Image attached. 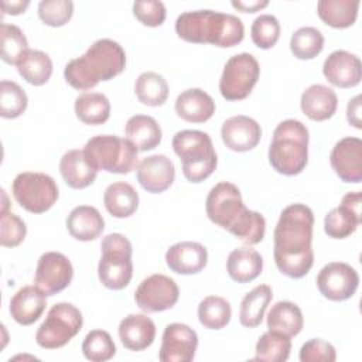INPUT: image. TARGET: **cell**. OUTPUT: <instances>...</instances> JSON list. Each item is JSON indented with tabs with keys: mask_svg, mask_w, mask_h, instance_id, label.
<instances>
[{
	"mask_svg": "<svg viewBox=\"0 0 362 362\" xmlns=\"http://www.w3.org/2000/svg\"><path fill=\"white\" fill-rule=\"evenodd\" d=\"M314 214L305 204L286 206L274 228V263L280 273L291 279L304 277L314 264Z\"/></svg>",
	"mask_w": 362,
	"mask_h": 362,
	"instance_id": "obj_1",
	"label": "cell"
},
{
	"mask_svg": "<svg viewBox=\"0 0 362 362\" xmlns=\"http://www.w3.org/2000/svg\"><path fill=\"white\" fill-rule=\"evenodd\" d=\"M126 68L123 47L110 40H96L83 55L71 59L64 68L66 83L78 90L95 88L100 81H110Z\"/></svg>",
	"mask_w": 362,
	"mask_h": 362,
	"instance_id": "obj_2",
	"label": "cell"
},
{
	"mask_svg": "<svg viewBox=\"0 0 362 362\" xmlns=\"http://www.w3.org/2000/svg\"><path fill=\"white\" fill-rule=\"evenodd\" d=\"M177 35L192 44H211L230 48L242 42L245 25L233 14L214 10H195L181 13L175 20Z\"/></svg>",
	"mask_w": 362,
	"mask_h": 362,
	"instance_id": "obj_3",
	"label": "cell"
},
{
	"mask_svg": "<svg viewBox=\"0 0 362 362\" xmlns=\"http://www.w3.org/2000/svg\"><path fill=\"white\" fill-rule=\"evenodd\" d=\"M308 129L300 120L280 122L269 146V163L283 175L300 174L308 161Z\"/></svg>",
	"mask_w": 362,
	"mask_h": 362,
	"instance_id": "obj_4",
	"label": "cell"
},
{
	"mask_svg": "<svg viewBox=\"0 0 362 362\" xmlns=\"http://www.w3.org/2000/svg\"><path fill=\"white\" fill-rule=\"evenodd\" d=\"M171 144L181 160L182 174L189 182H202L215 171L218 157L208 133L181 130L174 134Z\"/></svg>",
	"mask_w": 362,
	"mask_h": 362,
	"instance_id": "obj_5",
	"label": "cell"
},
{
	"mask_svg": "<svg viewBox=\"0 0 362 362\" xmlns=\"http://www.w3.org/2000/svg\"><path fill=\"white\" fill-rule=\"evenodd\" d=\"M83 153L96 171L129 174L139 165L137 148L127 139L115 134L93 136L86 141Z\"/></svg>",
	"mask_w": 362,
	"mask_h": 362,
	"instance_id": "obj_6",
	"label": "cell"
},
{
	"mask_svg": "<svg viewBox=\"0 0 362 362\" xmlns=\"http://www.w3.org/2000/svg\"><path fill=\"white\" fill-rule=\"evenodd\" d=\"M102 256L98 264L100 283L109 290H122L133 277L132 243L122 233H109L100 243Z\"/></svg>",
	"mask_w": 362,
	"mask_h": 362,
	"instance_id": "obj_7",
	"label": "cell"
},
{
	"mask_svg": "<svg viewBox=\"0 0 362 362\" xmlns=\"http://www.w3.org/2000/svg\"><path fill=\"white\" fill-rule=\"evenodd\" d=\"M83 317L71 303L52 305L35 332L37 344L44 349H57L66 345L82 328Z\"/></svg>",
	"mask_w": 362,
	"mask_h": 362,
	"instance_id": "obj_8",
	"label": "cell"
},
{
	"mask_svg": "<svg viewBox=\"0 0 362 362\" xmlns=\"http://www.w3.org/2000/svg\"><path fill=\"white\" fill-rule=\"evenodd\" d=\"M17 204L31 214H42L58 199V187L52 177L44 173H20L11 185Z\"/></svg>",
	"mask_w": 362,
	"mask_h": 362,
	"instance_id": "obj_9",
	"label": "cell"
},
{
	"mask_svg": "<svg viewBox=\"0 0 362 362\" xmlns=\"http://www.w3.org/2000/svg\"><path fill=\"white\" fill-rule=\"evenodd\" d=\"M260 76L257 59L249 52L230 57L219 79V92L226 100H243L253 90Z\"/></svg>",
	"mask_w": 362,
	"mask_h": 362,
	"instance_id": "obj_10",
	"label": "cell"
},
{
	"mask_svg": "<svg viewBox=\"0 0 362 362\" xmlns=\"http://www.w3.org/2000/svg\"><path fill=\"white\" fill-rule=\"evenodd\" d=\"M205 211L212 223L229 232L247 208L243 204L239 188L232 182L222 181L214 185L208 192Z\"/></svg>",
	"mask_w": 362,
	"mask_h": 362,
	"instance_id": "obj_11",
	"label": "cell"
},
{
	"mask_svg": "<svg viewBox=\"0 0 362 362\" xmlns=\"http://www.w3.org/2000/svg\"><path fill=\"white\" fill-rule=\"evenodd\" d=\"M180 297L177 283L161 273L146 277L134 293L137 307L144 313H161L173 308Z\"/></svg>",
	"mask_w": 362,
	"mask_h": 362,
	"instance_id": "obj_12",
	"label": "cell"
},
{
	"mask_svg": "<svg viewBox=\"0 0 362 362\" xmlns=\"http://www.w3.org/2000/svg\"><path fill=\"white\" fill-rule=\"evenodd\" d=\"M74 277L69 259L59 252H45L40 256L34 283L45 296H55L65 290Z\"/></svg>",
	"mask_w": 362,
	"mask_h": 362,
	"instance_id": "obj_13",
	"label": "cell"
},
{
	"mask_svg": "<svg viewBox=\"0 0 362 362\" xmlns=\"http://www.w3.org/2000/svg\"><path fill=\"white\" fill-rule=\"evenodd\" d=\"M358 272L344 262L325 264L317 276L318 291L331 301H345L351 298L358 290Z\"/></svg>",
	"mask_w": 362,
	"mask_h": 362,
	"instance_id": "obj_14",
	"label": "cell"
},
{
	"mask_svg": "<svg viewBox=\"0 0 362 362\" xmlns=\"http://www.w3.org/2000/svg\"><path fill=\"white\" fill-rule=\"evenodd\" d=\"M158 359L163 362H189L198 348L197 332L182 322H173L164 328Z\"/></svg>",
	"mask_w": 362,
	"mask_h": 362,
	"instance_id": "obj_15",
	"label": "cell"
},
{
	"mask_svg": "<svg viewBox=\"0 0 362 362\" xmlns=\"http://www.w3.org/2000/svg\"><path fill=\"white\" fill-rule=\"evenodd\" d=\"M361 191H352L342 197L339 206L329 211L324 218V230L332 239L351 236L362 222Z\"/></svg>",
	"mask_w": 362,
	"mask_h": 362,
	"instance_id": "obj_16",
	"label": "cell"
},
{
	"mask_svg": "<svg viewBox=\"0 0 362 362\" xmlns=\"http://www.w3.org/2000/svg\"><path fill=\"white\" fill-rule=\"evenodd\" d=\"M329 164L344 182L358 184L362 181V140L344 137L335 143L329 154Z\"/></svg>",
	"mask_w": 362,
	"mask_h": 362,
	"instance_id": "obj_17",
	"label": "cell"
},
{
	"mask_svg": "<svg viewBox=\"0 0 362 362\" xmlns=\"http://www.w3.org/2000/svg\"><path fill=\"white\" fill-rule=\"evenodd\" d=\"M223 144L238 153H245L255 148L262 139L260 124L245 115H238L226 119L221 127Z\"/></svg>",
	"mask_w": 362,
	"mask_h": 362,
	"instance_id": "obj_18",
	"label": "cell"
},
{
	"mask_svg": "<svg viewBox=\"0 0 362 362\" xmlns=\"http://www.w3.org/2000/svg\"><path fill=\"white\" fill-rule=\"evenodd\" d=\"M136 170L139 184L150 194L164 192L175 178L174 163L164 154L144 157Z\"/></svg>",
	"mask_w": 362,
	"mask_h": 362,
	"instance_id": "obj_19",
	"label": "cell"
},
{
	"mask_svg": "<svg viewBox=\"0 0 362 362\" xmlns=\"http://www.w3.org/2000/svg\"><path fill=\"white\" fill-rule=\"evenodd\" d=\"M322 74L334 86L354 88L361 82L362 65L355 54L345 49H337L325 58Z\"/></svg>",
	"mask_w": 362,
	"mask_h": 362,
	"instance_id": "obj_20",
	"label": "cell"
},
{
	"mask_svg": "<svg viewBox=\"0 0 362 362\" xmlns=\"http://www.w3.org/2000/svg\"><path fill=\"white\" fill-rule=\"evenodd\" d=\"M165 263L177 274H197L206 266L208 252L198 242H178L167 249Z\"/></svg>",
	"mask_w": 362,
	"mask_h": 362,
	"instance_id": "obj_21",
	"label": "cell"
},
{
	"mask_svg": "<svg viewBox=\"0 0 362 362\" xmlns=\"http://www.w3.org/2000/svg\"><path fill=\"white\" fill-rule=\"evenodd\" d=\"M119 338L129 351H143L156 338V324L146 314H129L119 324Z\"/></svg>",
	"mask_w": 362,
	"mask_h": 362,
	"instance_id": "obj_22",
	"label": "cell"
},
{
	"mask_svg": "<svg viewBox=\"0 0 362 362\" xmlns=\"http://www.w3.org/2000/svg\"><path fill=\"white\" fill-rule=\"evenodd\" d=\"M47 307V296L37 286L21 287L10 300V314L20 325L34 324Z\"/></svg>",
	"mask_w": 362,
	"mask_h": 362,
	"instance_id": "obj_23",
	"label": "cell"
},
{
	"mask_svg": "<svg viewBox=\"0 0 362 362\" xmlns=\"http://www.w3.org/2000/svg\"><path fill=\"white\" fill-rule=\"evenodd\" d=\"M300 106L308 119L324 122L331 119L337 112L338 98L334 89L321 83H314L303 92Z\"/></svg>",
	"mask_w": 362,
	"mask_h": 362,
	"instance_id": "obj_24",
	"label": "cell"
},
{
	"mask_svg": "<svg viewBox=\"0 0 362 362\" xmlns=\"http://www.w3.org/2000/svg\"><path fill=\"white\" fill-rule=\"evenodd\" d=\"M215 102L205 90L189 88L181 92L175 99V112L178 117L189 123H204L215 113Z\"/></svg>",
	"mask_w": 362,
	"mask_h": 362,
	"instance_id": "obj_25",
	"label": "cell"
},
{
	"mask_svg": "<svg viewBox=\"0 0 362 362\" xmlns=\"http://www.w3.org/2000/svg\"><path fill=\"white\" fill-rule=\"evenodd\" d=\"M66 229L74 239L90 242L102 235L105 219L95 206L79 205L69 212L66 218Z\"/></svg>",
	"mask_w": 362,
	"mask_h": 362,
	"instance_id": "obj_26",
	"label": "cell"
},
{
	"mask_svg": "<svg viewBox=\"0 0 362 362\" xmlns=\"http://www.w3.org/2000/svg\"><path fill=\"white\" fill-rule=\"evenodd\" d=\"M59 173L65 184L74 189L89 187L98 175V171L86 160L83 150H68L59 160Z\"/></svg>",
	"mask_w": 362,
	"mask_h": 362,
	"instance_id": "obj_27",
	"label": "cell"
},
{
	"mask_svg": "<svg viewBox=\"0 0 362 362\" xmlns=\"http://www.w3.org/2000/svg\"><path fill=\"white\" fill-rule=\"evenodd\" d=\"M229 277L236 283H250L257 279L263 270V257L256 249L249 246L233 249L226 260Z\"/></svg>",
	"mask_w": 362,
	"mask_h": 362,
	"instance_id": "obj_28",
	"label": "cell"
},
{
	"mask_svg": "<svg viewBox=\"0 0 362 362\" xmlns=\"http://www.w3.org/2000/svg\"><path fill=\"white\" fill-rule=\"evenodd\" d=\"M126 139L137 148V151H148L156 148L163 137V132L157 120L147 115L132 116L124 126Z\"/></svg>",
	"mask_w": 362,
	"mask_h": 362,
	"instance_id": "obj_29",
	"label": "cell"
},
{
	"mask_svg": "<svg viewBox=\"0 0 362 362\" xmlns=\"http://www.w3.org/2000/svg\"><path fill=\"white\" fill-rule=\"evenodd\" d=\"M103 204L112 216L119 219L129 218L139 208V194L129 182L116 181L106 187Z\"/></svg>",
	"mask_w": 362,
	"mask_h": 362,
	"instance_id": "obj_30",
	"label": "cell"
},
{
	"mask_svg": "<svg viewBox=\"0 0 362 362\" xmlns=\"http://www.w3.org/2000/svg\"><path fill=\"white\" fill-rule=\"evenodd\" d=\"M303 325V313L300 307L291 301H277L267 313V328L270 331H276L291 338L300 334Z\"/></svg>",
	"mask_w": 362,
	"mask_h": 362,
	"instance_id": "obj_31",
	"label": "cell"
},
{
	"mask_svg": "<svg viewBox=\"0 0 362 362\" xmlns=\"http://www.w3.org/2000/svg\"><path fill=\"white\" fill-rule=\"evenodd\" d=\"M272 298L273 291L267 284H259L245 294L239 310L240 324L246 328H256L260 325Z\"/></svg>",
	"mask_w": 362,
	"mask_h": 362,
	"instance_id": "obj_32",
	"label": "cell"
},
{
	"mask_svg": "<svg viewBox=\"0 0 362 362\" xmlns=\"http://www.w3.org/2000/svg\"><path fill=\"white\" fill-rule=\"evenodd\" d=\"M359 0H320L318 17L332 28H348L358 17Z\"/></svg>",
	"mask_w": 362,
	"mask_h": 362,
	"instance_id": "obj_33",
	"label": "cell"
},
{
	"mask_svg": "<svg viewBox=\"0 0 362 362\" xmlns=\"http://www.w3.org/2000/svg\"><path fill=\"white\" fill-rule=\"evenodd\" d=\"M16 66L23 79L34 86L47 83L52 75V61L48 54L40 49L25 51Z\"/></svg>",
	"mask_w": 362,
	"mask_h": 362,
	"instance_id": "obj_34",
	"label": "cell"
},
{
	"mask_svg": "<svg viewBox=\"0 0 362 362\" xmlns=\"http://www.w3.org/2000/svg\"><path fill=\"white\" fill-rule=\"evenodd\" d=\"M76 117L90 126L103 124L110 117V102L99 92H85L75 99Z\"/></svg>",
	"mask_w": 362,
	"mask_h": 362,
	"instance_id": "obj_35",
	"label": "cell"
},
{
	"mask_svg": "<svg viewBox=\"0 0 362 362\" xmlns=\"http://www.w3.org/2000/svg\"><path fill=\"white\" fill-rule=\"evenodd\" d=\"M134 93L143 105L157 107L167 102L168 83L163 75L147 71L140 74L136 79Z\"/></svg>",
	"mask_w": 362,
	"mask_h": 362,
	"instance_id": "obj_36",
	"label": "cell"
},
{
	"mask_svg": "<svg viewBox=\"0 0 362 362\" xmlns=\"http://www.w3.org/2000/svg\"><path fill=\"white\" fill-rule=\"evenodd\" d=\"M290 351V337L269 329L257 339L253 359L263 362H284L288 359Z\"/></svg>",
	"mask_w": 362,
	"mask_h": 362,
	"instance_id": "obj_37",
	"label": "cell"
},
{
	"mask_svg": "<svg viewBox=\"0 0 362 362\" xmlns=\"http://www.w3.org/2000/svg\"><path fill=\"white\" fill-rule=\"evenodd\" d=\"M198 320L208 329H222L232 317V308L226 298L208 296L198 304Z\"/></svg>",
	"mask_w": 362,
	"mask_h": 362,
	"instance_id": "obj_38",
	"label": "cell"
},
{
	"mask_svg": "<svg viewBox=\"0 0 362 362\" xmlns=\"http://www.w3.org/2000/svg\"><path fill=\"white\" fill-rule=\"evenodd\" d=\"M324 48V35L315 27H300L290 38L291 54L303 61L315 58Z\"/></svg>",
	"mask_w": 362,
	"mask_h": 362,
	"instance_id": "obj_39",
	"label": "cell"
},
{
	"mask_svg": "<svg viewBox=\"0 0 362 362\" xmlns=\"http://www.w3.org/2000/svg\"><path fill=\"white\" fill-rule=\"evenodd\" d=\"M28 105L24 89L13 81L0 82V116L4 119H16L21 116Z\"/></svg>",
	"mask_w": 362,
	"mask_h": 362,
	"instance_id": "obj_40",
	"label": "cell"
},
{
	"mask_svg": "<svg viewBox=\"0 0 362 362\" xmlns=\"http://www.w3.org/2000/svg\"><path fill=\"white\" fill-rule=\"evenodd\" d=\"M1 59L6 64L17 65L21 55L28 51V41L20 27L3 23L0 27Z\"/></svg>",
	"mask_w": 362,
	"mask_h": 362,
	"instance_id": "obj_41",
	"label": "cell"
},
{
	"mask_svg": "<svg viewBox=\"0 0 362 362\" xmlns=\"http://www.w3.org/2000/svg\"><path fill=\"white\" fill-rule=\"evenodd\" d=\"M82 354L88 361L105 362L115 356L116 345L107 331L92 329L82 342Z\"/></svg>",
	"mask_w": 362,
	"mask_h": 362,
	"instance_id": "obj_42",
	"label": "cell"
},
{
	"mask_svg": "<svg viewBox=\"0 0 362 362\" xmlns=\"http://www.w3.org/2000/svg\"><path fill=\"white\" fill-rule=\"evenodd\" d=\"M266 232V221L264 216L256 211L247 209L243 216L238 221V223L229 230L235 238H238L245 245H256L260 243L264 238Z\"/></svg>",
	"mask_w": 362,
	"mask_h": 362,
	"instance_id": "obj_43",
	"label": "cell"
},
{
	"mask_svg": "<svg viewBox=\"0 0 362 362\" xmlns=\"http://www.w3.org/2000/svg\"><path fill=\"white\" fill-rule=\"evenodd\" d=\"M280 23L272 14H260L255 18L250 27L252 41L262 49H270L280 38Z\"/></svg>",
	"mask_w": 362,
	"mask_h": 362,
	"instance_id": "obj_44",
	"label": "cell"
},
{
	"mask_svg": "<svg viewBox=\"0 0 362 362\" xmlns=\"http://www.w3.org/2000/svg\"><path fill=\"white\" fill-rule=\"evenodd\" d=\"M74 14L71 0H42L38 3V17L49 27L65 25Z\"/></svg>",
	"mask_w": 362,
	"mask_h": 362,
	"instance_id": "obj_45",
	"label": "cell"
},
{
	"mask_svg": "<svg viewBox=\"0 0 362 362\" xmlns=\"http://www.w3.org/2000/svg\"><path fill=\"white\" fill-rule=\"evenodd\" d=\"M27 235L24 221L13 212H1L0 219V245L3 247L18 246Z\"/></svg>",
	"mask_w": 362,
	"mask_h": 362,
	"instance_id": "obj_46",
	"label": "cell"
},
{
	"mask_svg": "<svg viewBox=\"0 0 362 362\" xmlns=\"http://www.w3.org/2000/svg\"><path fill=\"white\" fill-rule=\"evenodd\" d=\"M134 17L147 27H160L167 16L163 1L158 0H140L133 3Z\"/></svg>",
	"mask_w": 362,
	"mask_h": 362,
	"instance_id": "obj_47",
	"label": "cell"
},
{
	"mask_svg": "<svg viewBox=\"0 0 362 362\" xmlns=\"http://www.w3.org/2000/svg\"><path fill=\"white\" fill-rule=\"evenodd\" d=\"M298 358L301 362H334L337 351L332 344L321 338H313L303 344Z\"/></svg>",
	"mask_w": 362,
	"mask_h": 362,
	"instance_id": "obj_48",
	"label": "cell"
},
{
	"mask_svg": "<svg viewBox=\"0 0 362 362\" xmlns=\"http://www.w3.org/2000/svg\"><path fill=\"white\" fill-rule=\"evenodd\" d=\"M361 95H356L355 98L349 99L346 105V120L349 124H352L356 129H362V120H361Z\"/></svg>",
	"mask_w": 362,
	"mask_h": 362,
	"instance_id": "obj_49",
	"label": "cell"
},
{
	"mask_svg": "<svg viewBox=\"0 0 362 362\" xmlns=\"http://www.w3.org/2000/svg\"><path fill=\"white\" fill-rule=\"evenodd\" d=\"M269 6L267 0H256V1H232V7L243 11V13H255Z\"/></svg>",
	"mask_w": 362,
	"mask_h": 362,
	"instance_id": "obj_50",
	"label": "cell"
},
{
	"mask_svg": "<svg viewBox=\"0 0 362 362\" xmlns=\"http://www.w3.org/2000/svg\"><path fill=\"white\" fill-rule=\"evenodd\" d=\"M30 6L28 0H18V1H1L3 13L17 16L25 11V8Z\"/></svg>",
	"mask_w": 362,
	"mask_h": 362,
	"instance_id": "obj_51",
	"label": "cell"
}]
</instances>
